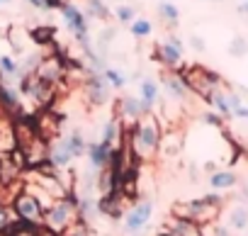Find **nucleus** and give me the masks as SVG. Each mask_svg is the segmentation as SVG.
<instances>
[{"label": "nucleus", "mask_w": 248, "mask_h": 236, "mask_svg": "<svg viewBox=\"0 0 248 236\" xmlns=\"http://www.w3.org/2000/svg\"><path fill=\"white\" fill-rule=\"evenodd\" d=\"M229 54L231 56H246L248 54V39L246 37H233L229 44Z\"/></svg>", "instance_id": "nucleus-29"}, {"label": "nucleus", "mask_w": 248, "mask_h": 236, "mask_svg": "<svg viewBox=\"0 0 248 236\" xmlns=\"http://www.w3.org/2000/svg\"><path fill=\"white\" fill-rule=\"evenodd\" d=\"M122 122L117 120V117H109V120L105 122V127H102V137H100V144H105V146H109V149H117V144H119V139H122Z\"/></svg>", "instance_id": "nucleus-19"}, {"label": "nucleus", "mask_w": 248, "mask_h": 236, "mask_svg": "<svg viewBox=\"0 0 248 236\" xmlns=\"http://www.w3.org/2000/svg\"><path fill=\"white\" fill-rule=\"evenodd\" d=\"M243 3H248V0H243Z\"/></svg>", "instance_id": "nucleus-38"}, {"label": "nucleus", "mask_w": 248, "mask_h": 236, "mask_svg": "<svg viewBox=\"0 0 248 236\" xmlns=\"http://www.w3.org/2000/svg\"><path fill=\"white\" fill-rule=\"evenodd\" d=\"M0 5H3V3H0Z\"/></svg>", "instance_id": "nucleus-40"}, {"label": "nucleus", "mask_w": 248, "mask_h": 236, "mask_svg": "<svg viewBox=\"0 0 248 236\" xmlns=\"http://www.w3.org/2000/svg\"><path fill=\"white\" fill-rule=\"evenodd\" d=\"M204 102H207V105L221 117V120H231V107H229V100H226V85L212 90V93L207 95Z\"/></svg>", "instance_id": "nucleus-18"}, {"label": "nucleus", "mask_w": 248, "mask_h": 236, "mask_svg": "<svg viewBox=\"0 0 248 236\" xmlns=\"http://www.w3.org/2000/svg\"><path fill=\"white\" fill-rule=\"evenodd\" d=\"M17 90L22 95V100H27L30 105L34 107H44L54 100V85L44 83L42 78H37L34 73H25L20 80H17Z\"/></svg>", "instance_id": "nucleus-5"}, {"label": "nucleus", "mask_w": 248, "mask_h": 236, "mask_svg": "<svg viewBox=\"0 0 248 236\" xmlns=\"http://www.w3.org/2000/svg\"><path fill=\"white\" fill-rule=\"evenodd\" d=\"M0 236H5V234H0Z\"/></svg>", "instance_id": "nucleus-39"}, {"label": "nucleus", "mask_w": 248, "mask_h": 236, "mask_svg": "<svg viewBox=\"0 0 248 236\" xmlns=\"http://www.w3.org/2000/svg\"><path fill=\"white\" fill-rule=\"evenodd\" d=\"M183 39L178 34H168L158 47H156V59L163 63L166 71H180L185 66V59H183Z\"/></svg>", "instance_id": "nucleus-7"}, {"label": "nucleus", "mask_w": 248, "mask_h": 236, "mask_svg": "<svg viewBox=\"0 0 248 236\" xmlns=\"http://www.w3.org/2000/svg\"><path fill=\"white\" fill-rule=\"evenodd\" d=\"M219 207H221V195L212 192V195H204L200 200L180 202V205H175L173 212H175L178 219H185V221H192V224H209L219 214Z\"/></svg>", "instance_id": "nucleus-3"}, {"label": "nucleus", "mask_w": 248, "mask_h": 236, "mask_svg": "<svg viewBox=\"0 0 248 236\" xmlns=\"http://www.w3.org/2000/svg\"><path fill=\"white\" fill-rule=\"evenodd\" d=\"M0 110L5 112H13V114H25V100L17 90V85H10V83H3L0 80Z\"/></svg>", "instance_id": "nucleus-16"}, {"label": "nucleus", "mask_w": 248, "mask_h": 236, "mask_svg": "<svg viewBox=\"0 0 248 236\" xmlns=\"http://www.w3.org/2000/svg\"><path fill=\"white\" fill-rule=\"evenodd\" d=\"M158 15L170 27H178V22H180V10H178V5H173V0H163V3H158Z\"/></svg>", "instance_id": "nucleus-25"}, {"label": "nucleus", "mask_w": 248, "mask_h": 236, "mask_svg": "<svg viewBox=\"0 0 248 236\" xmlns=\"http://www.w3.org/2000/svg\"><path fill=\"white\" fill-rule=\"evenodd\" d=\"M129 32H132L134 39H149L154 34V25L146 17H134V22L129 25Z\"/></svg>", "instance_id": "nucleus-26"}, {"label": "nucleus", "mask_w": 248, "mask_h": 236, "mask_svg": "<svg viewBox=\"0 0 248 236\" xmlns=\"http://www.w3.org/2000/svg\"><path fill=\"white\" fill-rule=\"evenodd\" d=\"M200 120H202V125H207V127H217V129H221V127H224V120H221V117H219L214 110H207V112H202V117H200Z\"/></svg>", "instance_id": "nucleus-30"}, {"label": "nucleus", "mask_w": 248, "mask_h": 236, "mask_svg": "<svg viewBox=\"0 0 248 236\" xmlns=\"http://www.w3.org/2000/svg\"><path fill=\"white\" fill-rule=\"evenodd\" d=\"M129 139H132V151L137 158H154L158 154V146H161V137H163V129H161V122L158 117L151 114H144L139 122H134L129 127Z\"/></svg>", "instance_id": "nucleus-1"}, {"label": "nucleus", "mask_w": 248, "mask_h": 236, "mask_svg": "<svg viewBox=\"0 0 248 236\" xmlns=\"http://www.w3.org/2000/svg\"><path fill=\"white\" fill-rule=\"evenodd\" d=\"M134 17H137L134 5H117V8H114V20H117L119 25H132Z\"/></svg>", "instance_id": "nucleus-27"}, {"label": "nucleus", "mask_w": 248, "mask_h": 236, "mask_svg": "<svg viewBox=\"0 0 248 236\" xmlns=\"http://www.w3.org/2000/svg\"><path fill=\"white\" fill-rule=\"evenodd\" d=\"M212 236H231V229L229 226H221V224H214L212 226Z\"/></svg>", "instance_id": "nucleus-33"}, {"label": "nucleus", "mask_w": 248, "mask_h": 236, "mask_svg": "<svg viewBox=\"0 0 248 236\" xmlns=\"http://www.w3.org/2000/svg\"><path fill=\"white\" fill-rule=\"evenodd\" d=\"M178 73H180V78L185 80L187 90H190V93H195V95H200L202 100H207V95H209L212 90H217V88H224V85H226V83H224V78H221L217 71L204 68V66H200V63L183 66Z\"/></svg>", "instance_id": "nucleus-2"}, {"label": "nucleus", "mask_w": 248, "mask_h": 236, "mask_svg": "<svg viewBox=\"0 0 248 236\" xmlns=\"http://www.w3.org/2000/svg\"><path fill=\"white\" fill-rule=\"evenodd\" d=\"M25 3L34 10H42V13H49V10H59L61 8V0H25Z\"/></svg>", "instance_id": "nucleus-28"}, {"label": "nucleus", "mask_w": 248, "mask_h": 236, "mask_svg": "<svg viewBox=\"0 0 248 236\" xmlns=\"http://www.w3.org/2000/svg\"><path fill=\"white\" fill-rule=\"evenodd\" d=\"M63 137H66V144H68V149H71L73 158H80V156H85L88 142H85V134H83L80 129H71V132H68V134H63Z\"/></svg>", "instance_id": "nucleus-22"}, {"label": "nucleus", "mask_w": 248, "mask_h": 236, "mask_svg": "<svg viewBox=\"0 0 248 236\" xmlns=\"http://www.w3.org/2000/svg\"><path fill=\"white\" fill-rule=\"evenodd\" d=\"M236 183H238V175H236L233 171H214V173L209 175V188L217 190V192L229 190V188H233Z\"/></svg>", "instance_id": "nucleus-20"}, {"label": "nucleus", "mask_w": 248, "mask_h": 236, "mask_svg": "<svg viewBox=\"0 0 248 236\" xmlns=\"http://www.w3.org/2000/svg\"><path fill=\"white\" fill-rule=\"evenodd\" d=\"M13 209H15V214H17L25 224H39L42 217H44L42 200H39L30 188L22 190L20 195H15V200H13Z\"/></svg>", "instance_id": "nucleus-8"}, {"label": "nucleus", "mask_w": 248, "mask_h": 236, "mask_svg": "<svg viewBox=\"0 0 248 236\" xmlns=\"http://www.w3.org/2000/svg\"><path fill=\"white\" fill-rule=\"evenodd\" d=\"M34 76L56 88L66 78V66H63V61L56 54H49V56H42L39 59V66L34 68Z\"/></svg>", "instance_id": "nucleus-12"}, {"label": "nucleus", "mask_w": 248, "mask_h": 236, "mask_svg": "<svg viewBox=\"0 0 248 236\" xmlns=\"http://www.w3.org/2000/svg\"><path fill=\"white\" fill-rule=\"evenodd\" d=\"M0 3H3V5H10V3H13V0H0Z\"/></svg>", "instance_id": "nucleus-36"}, {"label": "nucleus", "mask_w": 248, "mask_h": 236, "mask_svg": "<svg viewBox=\"0 0 248 236\" xmlns=\"http://www.w3.org/2000/svg\"><path fill=\"white\" fill-rule=\"evenodd\" d=\"M80 10L88 20H102V22L109 20V10L102 0H85V8H80Z\"/></svg>", "instance_id": "nucleus-23"}, {"label": "nucleus", "mask_w": 248, "mask_h": 236, "mask_svg": "<svg viewBox=\"0 0 248 236\" xmlns=\"http://www.w3.org/2000/svg\"><path fill=\"white\" fill-rule=\"evenodd\" d=\"M114 151H117V149H109V146H105V144H100V142L88 144L85 156H88V161H90V168H93L95 173L109 168L112 161H114Z\"/></svg>", "instance_id": "nucleus-15"}, {"label": "nucleus", "mask_w": 248, "mask_h": 236, "mask_svg": "<svg viewBox=\"0 0 248 236\" xmlns=\"http://www.w3.org/2000/svg\"><path fill=\"white\" fill-rule=\"evenodd\" d=\"M238 13H241V15H248V3H243V0H241V5H238Z\"/></svg>", "instance_id": "nucleus-35"}, {"label": "nucleus", "mask_w": 248, "mask_h": 236, "mask_svg": "<svg viewBox=\"0 0 248 236\" xmlns=\"http://www.w3.org/2000/svg\"><path fill=\"white\" fill-rule=\"evenodd\" d=\"M46 161L51 168H68L73 163V154L66 144V137H56L54 142H49L46 149Z\"/></svg>", "instance_id": "nucleus-14"}, {"label": "nucleus", "mask_w": 248, "mask_h": 236, "mask_svg": "<svg viewBox=\"0 0 248 236\" xmlns=\"http://www.w3.org/2000/svg\"><path fill=\"white\" fill-rule=\"evenodd\" d=\"M102 76H105V80H107V85L114 90V93H119V90H124L127 88V83H129V78H127V73H124L122 68H117V66H107L105 71H102Z\"/></svg>", "instance_id": "nucleus-21"}, {"label": "nucleus", "mask_w": 248, "mask_h": 236, "mask_svg": "<svg viewBox=\"0 0 248 236\" xmlns=\"http://www.w3.org/2000/svg\"><path fill=\"white\" fill-rule=\"evenodd\" d=\"M61 13V22L68 30V34L73 37V42L80 47V51L93 49V39H90V27H88V17L83 15V10L76 3H61L59 8Z\"/></svg>", "instance_id": "nucleus-4"}, {"label": "nucleus", "mask_w": 248, "mask_h": 236, "mask_svg": "<svg viewBox=\"0 0 248 236\" xmlns=\"http://www.w3.org/2000/svg\"><path fill=\"white\" fill-rule=\"evenodd\" d=\"M190 44H192L197 51H204V47H207V44H204V39H200L197 34H192V37H190Z\"/></svg>", "instance_id": "nucleus-34"}, {"label": "nucleus", "mask_w": 248, "mask_h": 236, "mask_svg": "<svg viewBox=\"0 0 248 236\" xmlns=\"http://www.w3.org/2000/svg\"><path fill=\"white\" fill-rule=\"evenodd\" d=\"M161 85H158V80L156 78H151V76H144V78H139V100L144 102V107L149 110V112H154V107L161 102Z\"/></svg>", "instance_id": "nucleus-17"}, {"label": "nucleus", "mask_w": 248, "mask_h": 236, "mask_svg": "<svg viewBox=\"0 0 248 236\" xmlns=\"http://www.w3.org/2000/svg\"><path fill=\"white\" fill-rule=\"evenodd\" d=\"M231 117H236V120H246V122H248V105L241 102L238 107H233V110H231Z\"/></svg>", "instance_id": "nucleus-32"}, {"label": "nucleus", "mask_w": 248, "mask_h": 236, "mask_svg": "<svg viewBox=\"0 0 248 236\" xmlns=\"http://www.w3.org/2000/svg\"><path fill=\"white\" fill-rule=\"evenodd\" d=\"M229 229H236V231L248 229V205H236L229 212Z\"/></svg>", "instance_id": "nucleus-24"}, {"label": "nucleus", "mask_w": 248, "mask_h": 236, "mask_svg": "<svg viewBox=\"0 0 248 236\" xmlns=\"http://www.w3.org/2000/svg\"><path fill=\"white\" fill-rule=\"evenodd\" d=\"M151 214H154V202L151 200L137 202L132 209H127V214H124V231L127 234H141L146 229V224L151 221Z\"/></svg>", "instance_id": "nucleus-11"}, {"label": "nucleus", "mask_w": 248, "mask_h": 236, "mask_svg": "<svg viewBox=\"0 0 248 236\" xmlns=\"http://www.w3.org/2000/svg\"><path fill=\"white\" fill-rule=\"evenodd\" d=\"M161 236H173V234H161Z\"/></svg>", "instance_id": "nucleus-37"}, {"label": "nucleus", "mask_w": 248, "mask_h": 236, "mask_svg": "<svg viewBox=\"0 0 248 236\" xmlns=\"http://www.w3.org/2000/svg\"><path fill=\"white\" fill-rule=\"evenodd\" d=\"M144 114H151L146 107H144V102L139 100V95H122L119 100H117V112H114V117L122 122V127H132L134 122H139Z\"/></svg>", "instance_id": "nucleus-10"}, {"label": "nucleus", "mask_w": 248, "mask_h": 236, "mask_svg": "<svg viewBox=\"0 0 248 236\" xmlns=\"http://www.w3.org/2000/svg\"><path fill=\"white\" fill-rule=\"evenodd\" d=\"M76 212H78V197L66 192V197H61L59 202H54L46 209V226H49V231H54V234L63 231L71 224Z\"/></svg>", "instance_id": "nucleus-6"}, {"label": "nucleus", "mask_w": 248, "mask_h": 236, "mask_svg": "<svg viewBox=\"0 0 248 236\" xmlns=\"http://www.w3.org/2000/svg\"><path fill=\"white\" fill-rule=\"evenodd\" d=\"M10 224H13V214H10V209H8L5 205H0V234H5V231L10 229Z\"/></svg>", "instance_id": "nucleus-31"}, {"label": "nucleus", "mask_w": 248, "mask_h": 236, "mask_svg": "<svg viewBox=\"0 0 248 236\" xmlns=\"http://www.w3.org/2000/svg\"><path fill=\"white\" fill-rule=\"evenodd\" d=\"M158 85H161V88L166 90V95H168L170 100H175V102H185V100L190 97V90H187V85H185V80L180 78L178 71H163Z\"/></svg>", "instance_id": "nucleus-13"}, {"label": "nucleus", "mask_w": 248, "mask_h": 236, "mask_svg": "<svg viewBox=\"0 0 248 236\" xmlns=\"http://www.w3.org/2000/svg\"><path fill=\"white\" fill-rule=\"evenodd\" d=\"M83 93H85V97H88V102L93 107L107 105L109 97H112V88L107 85L105 76L97 73V71H85V76H83Z\"/></svg>", "instance_id": "nucleus-9"}]
</instances>
